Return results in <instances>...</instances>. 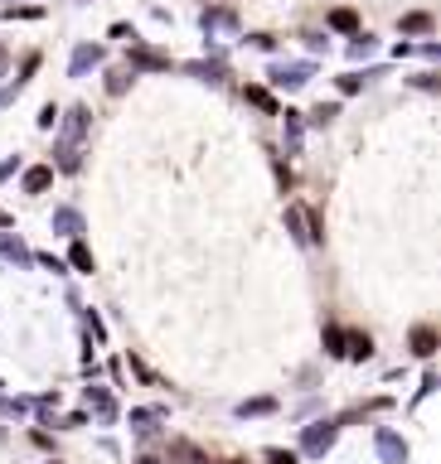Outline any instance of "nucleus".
I'll list each match as a JSON object with an SVG mask.
<instances>
[{"label": "nucleus", "mask_w": 441, "mask_h": 464, "mask_svg": "<svg viewBox=\"0 0 441 464\" xmlns=\"http://www.w3.org/2000/svg\"><path fill=\"white\" fill-rule=\"evenodd\" d=\"M330 440H334V426H330V421L306 431V450H311V455H325V450H330Z\"/></svg>", "instance_id": "obj_1"}, {"label": "nucleus", "mask_w": 441, "mask_h": 464, "mask_svg": "<svg viewBox=\"0 0 441 464\" xmlns=\"http://www.w3.org/2000/svg\"><path fill=\"white\" fill-rule=\"evenodd\" d=\"M378 455H383V460H393V464H403V460H408V445H403L398 435H388V431H383V435H378Z\"/></svg>", "instance_id": "obj_2"}, {"label": "nucleus", "mask_w": 441, "mask_h": 464, "mask_svg": "<svg viewBox=\"0 0 441 464\" xmlns=\"http://www.w3.org/2000/svg\"><path fill=\"white\" fill-rule=\"evenodd\" d=\"M49 184H54V170H49V165H34V170L24 175V189H29V193H44Z\"/></svg>", "instance_id": "obj_3"}, {"label": "nucleus", "mask_w": 441, "mask_h": 464, "mask_svg": "<svg viewBox=\"0 0 441 464\" xmlns=\"http://www.w3.org/2000/svg\"><path fill=\"white\" fill-rule=\"evenodd\" d=\"M412 353H417V358H432V353H437V334H432V329H417V334H412Z\"/></svg>", "instance_id": "obj_4"}, {"label": "nucleus", "mask_w": 441, "mask_h": 464, "mask_svg": "<svg viewBox=\"0 0 441 464\" xmlns=\"http://www.w3.org/2000/svg\"><path fill=\"white\" fill-rule=\"evenodd\" d=\"M286 223H291V232H296V242H311V232H306V227H311V218H306L301 208H291V213H286Z\"/></svg>", "instance_id": "obj_5"}, {"label": "nucleus", "mask_w": 441, "mask_h": 464, "mask_svg": "<svg viewBox=\"0 0 441 464\" xmlns=\"http://www.w3.org/2000/svg\"><path fill=\"white\" fill-rule=\"evenodd\" d=\"M344 353H349V358H369V353H373V339H369V334H349V349H344Z\"/></svg>", "instance_id": "obj_6"}, {"label": "nucleus", "mask_w": 441, "mask_h": 464, "mask_svg": "<svg viewBox=\"0 0 441 464\" xmlns=\"http://www.w3.org/2000/svg\"><path fill=\"white\" fill-rule=\"evenodd\" d=\"M403 29L408 34H427L432 29V15H403Z\"/></svg>", "instance_id": "obj_7"}, {"label": "nucleus", "mask_w": 441, "mask_h": 464, "mask_svg": "<svg viewBox=\"0 0 441 464\" xmlns=\"http://www.w3.org/2000/svg\"><path fill=\"white\" fill-rule=\"evenodd\" d=\"M330 24L349 34V29H359V15H354V10H334V15H330Z\"/></svg>", "instance_id": "obj_8"}, {"label": "nucleus", "mask_w": 441, "mask_h": 464, "mask_svg": "<svg viewBox=\"0 0 441 464\" xmlns=\"http://www.w3.org/2000/svg\"><path fill=\"white\" fill-rule=\"evenodd\" d=\"M102 58V49H78V58H73V73H83V68H93Z\"/></svg>", "instance_id": "obj_9"}, {"label": "nucleus", "mask_w": 441, "mask_h": 464, "mask_svg": "<svg viewBox=\"0 0 441 464\" xmlns=\"http://www.w3.org/2000/svg\"><path fill=\"white\" fill-rule=\"evenodd\" d=\"M277 83H281V88H301V83H306V68H281Z\"/></svg>", "instance_id": "obj_10"}, {"label": "nucleus", "mask_w": 441, "mask_h": 464, "mask_svg": "<svg viewBox=\"0 0 441 464\" xmlns=\"http://www.w3.org/2000/svg\"><path fill=\"white\" fill-rule=\"evenodd\" d=\"M247 102H252V106H262V111H277L272 93H262V88H247Z\"/></svg>", "instance_id": "obj_11"}, {"label": "nucleus", "mask_w": 441, "mask_h": 464, "mask_svg": "<svg viewBox=\"0 0 441 464\" xmlns=\"http://www.w3.org/2000/svg\"><path fill=\"white\" fill-rule=\"evenodd\" d=\"M286 141H291V150L301 145V121H296V111H286Z\"/></svg>", "instance_id": "obj_12"}, {"label": "nucleus", "mask_w": 441, "mask_h": 464, "mask_svg": "<svg viewBox=\"0 0 441 464\" xmlns=\"http://www.w3.org/2000/svg\"><path fill=\"white\" fill-rule=\"evenodd\" d=\"M73 266H78V271H93V252H88V247H73Z\"/></svg>", "instance_id": "obj_13"}, {"label": "nucleus", "mask_w": 441, "mask_h": 464, "mask_svg": "<svg viewBox=\"0 0 441 464\" xmlns=\"http://www.w3.org/2000/svg\"><path fill=\"white\" fill-rule=\"evenodd\" d=\"M54 223H59V227H63V232H78V213H59V218H54Z\"/></svg>", "instance_id": "obj_14"}, {"label": "nucleus", "mask_w": 441, "mask_h": 464, "mask_svg": "<svg viewBox=\"0 0 441 464\" xmlns=\"http://www.w3.org/2000/svg\"><path fill=\"white\" fill-rule=\"evenodd\" d=\"M267 464H296V455H286V450H267Z\"/></svg>", "instance_id": "obj_15"}, {"label": "nucleus", "mask_w": 441, "mask_h": 464, "mask_svg": "<svg viewBox=\"0 0 441 464\" xmlns=\"http://www.w3.org/2000/svg\"><path fill=\"white\" fill-rule=\"evenodd\" d=\"M262 411H272V401H247L242 406V416H262Z\"/></svg>", "instance_id": "obj_16"}, {"label": "nucleus", "mask_w": 441, "mask_h": 464, "mask_svg": "<svg viewBox=\"0 0 441 464\" xmlns=\"http://www.w3.org/2000/svg\"><path fill=\"white\" fill-rule=\"evenodd\" d=\"M339 344H344V334H339V329H330V334H325V349H330V353H339Z\"/></svg>", "instance_id": "obj_17"}, {"label": "nucleus", "mask_w": 441, "mask_h": 464, "mask_svg": "<svg viewBox=\"0 0 441 464\" xmlns=\"http://www.w3.org/2000/svg\"><path fill=\"white\" fill-rule=\"evenodd\" d=\"M0 68H5V49H0Z\"/></svg>", "instance_id": "obj_18"}, {"label": "nucleus", "mask_w": 441, "mask_h": 464, "mask_svg": "<svg viewBox=\"0 0 441 464\" xmlns=\"http://www.w3.org/2000/svg\"><path fill=\"white\" fill-rule=\"evenodd\" d=\"M141 464H155V460H141Z\"/></svg>", "instance_id": "obj_19"}, {"label": "nucleus", "mask_w": 441, "mask_h": 464, "mask_svg": "<svg viewBox=\"0 0 441 464\" xmlns=\"http://www.w3.org/2000/svg\"><path fill=\"white\" fill-rule=\"evenodd\" d=\"M223 464H233V460H223Z\"/></svg>", "instance_id": "obj_20"}]
</instances>
